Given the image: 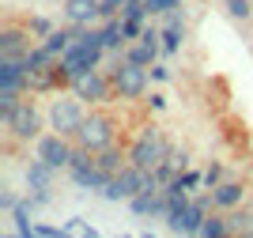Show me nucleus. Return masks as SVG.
Listing matches in <instances>:
<instances>
[{
    "label": "nucleus",
    "instance_id": "1",
    "mask_svg": "<svg viewBox=\"0 0 253 238\" xmlns=\"http://www.w3.org/2000/svg\"><path fill=\"white\" fill-rule=\"evenodd\" d=\"M87 114H91V106H87L76 91L72 95H64V91L49 95V106H45V121H49V129H53V133L72 136V140H76V133H80V125H84Z\"/></svg>",
    "mask_w": 253,
    "mask_h": 238
},
{
    "label": "nucleus",
    "instance_id": "2",
    "mask_svg": "<svg viewBox=\"0 0 253 238\" xmlns=\"http://www.w3.org/2000/svg\"><path fill=\"white\" fill-rule=\"evenodd\" d=\"M106 72L114 80L117 102H144V95L151 87V68H144L136 61H114V64H106Z\"/></svg>",
    "mask_w": 253,
    "mask_h": 238
},
{
    "label": "nucleus",
    "instance_id": "3",
    "mask_svg": "<svg viewBox=\"0 0 253 238\" xmlns=\"http://www.w3.org/2000/svg\"><path fill=\"white\" fill-rule=\"evenodd\" d=\"M4 129H8V136L15 144H34V140L49 129V121H45V110L34 102V98H23V102L11 110V117L4 121Z\"/></svg>",
    "mask_w": 253,
    "mask_h": 238
},
{
    "label": "nucleus",
    "instance_id": "4",
    "mask_svg": "<svg viewBox=\"0 0 253 238\" xmlns=\"http://www.w3.org/2000/svg\"><path fill=\"white\" fill-rule=\"evenodd\" d=\"M167 147H170V136L159 129V125H144L132 144H128V163L144 166V170H155L163 159H167Z\"/></svg>",
    "mask_w": 253,
    "mask_h": 238
},
{
    "label": "nucleus",
    "instance_id": "5",
    "mask_svg": "<svg viewBox=\"0 0 253 238\" xmlns=\"http://www.w3.org/2000/svg\"><path fill=\"white\" fill-rule=\"evenodd\" d=\"M208 212H211V193L201 189V193H193V200L181 212H170L167 216V231L170 235H201Z\"/></svg>",
    "mask_w": 253,
    "mask_h": 238
},
{
    "label": "nucleus",
    "instance_id": "6",
    "mask_svg": "<svg viewBox=\"0 0 253 238\" xmlns=\"http://www.w3.org/2000/svg\"><path fill=\"white\" fill-rule=\"evenodd\" d=\"M64 174L72 178V186H76V189H84V193H102L106 182H110V178L98 170L95 151H87V147H80V144H76L72 163H68V170H64Z\"/></svg>",
    "mask_w": 253,
    "mask_h": 238
},
{
    "label": "nucleus",
    "instance_id": "7",
    "mask_svg": "<svg viewBox=\"0 0 253 238\" xmlns=\"http://www.w3.org/2000/svg\"><path fill=\"white\" fill-rule=\"evenodd\" d=\"M106 46H91V42H80L76 38L68 49L61 53V64L68 68V76L72 80H80V76H87V72H95V68H106Z\"/></svg>",
    "mask_w": 253,
    "mask_h": 238
},
{
    "label": "nucleus",
    "instance_id": "8",
    "mask_svg": "<svg viewBox=\"0 0 253 238\" xmlns=\"http://www.w3.org/2000/svg\"><path fill=\"white\" fill-rule=\"evenodd\" d=\"M117 140V121L102 110H91L80 125V133H76V144L87 147V151H102L106 144H114Z\"/></svg>",
    "mask_w": 253,
    "mask_h": 238
},
{
    "label": "nucleus",
    "instance_id": "9",
    "mask_svg": "<svg viewBox=\"0 0 253 238\" xmlns=\"http://www.w3.org/2000/svg\"><path fill=\"white\" fill-rule=\"evenodd\" d=\"M151 182H155V174L151 170H144V166H136V163H128L121 174H114L110 182H106V189L98 193L102 200H128V197H136L140 189H148Z\"/></svg>",
    "mask_w": 253,
    "mask_h": 238
},
{
    "label": "nucleus",
    "instance_id": "10",
    "mask_svg": "<svg viewBox=\"0 0 253 238\" xmlns=\"http://www.w3.org/2000/svg\"><path fill=\"white\" fill-rule=\"evenodd\" d=\"M68 91H76L87 106H106V102H114V98H117V95H114V80H110V72H106V68H95V72H87V76H80V80H72V87H68Z\"/></svg>",
    "mask_w": 253,
    "mask_h": 238
},
{
    "label": "nucleus",
    "instance_id": "11",
    "mask_svg": "<svg viewBox=\"0 0 253 238\" xmlns=\"http://www.w3.org/2000/svg\"><path fill=\"white\" fill-rule=\"evenodd\" d=\"M72 151H76V140H72V136H64V133H53V129L34 140V155L45 159V163L57 166V170H68Z\"/></svg>",
    "mask_w": 253,
    "mask_h": 238
},
{
    "label": "nucleus",
    "instance_id": "12",
    "mask_svg": "<svg viewBox=\"0 0 253 238\" xmlns=\"http://www.w3.org/2000/svg\"><path fill=\"white\" fill-rule=\"evenodd\" d=\"M128 212L140 219H167V200H163V186L151 182L148 189H140L136 197H128Z\"/></svg>",
    "mask_w": 253,
    "mask_h": 238
},
{
    "label": "nucleus",
    "instance_id": "13",
    "mask_svg": "<svg viewBox=\"0 0 253 238\" xmlns=\"http://www.w3.org/2000/svg\"><path fill=\"white\" fill-rule=\"evenodd\" d=\"M64 87H72V76H68V68L61 64V57H57L49 68L31 76V95H57V91H64Z\"/></svg>",
    "mask_w": 253,
    "mask_h": 238
},
{
    "label": "nucleus",
    "instance_id": "14",
    "mask_svg": "<svg viewBox=\"0 0 253 238\" xmlns=\"http://www.w3.org/2000/svg\"><path fill=\"white\" fill-rule=\"evenodd\" d=\"M102 0H61V19L72 27H95L102 23Z\"/></svg>",
    "mask_w": 253,
    "mask_h": 238
},
{
    "label": "nucleus",
    "instance_id": "15",
    "mask_svg": "<svg viewBox=\"0 0 253 238\" xmlns=\"http://www.w3.org/2000/svg\"><path fill=\"white\" fill-rule=\"evenodd\" d=\"M185 38H189V27H185L181 8L167 11V15H163V57H178L181 46H185Z\"/></svg>",
    "mask_w": 253,
    "mask_h": 238
},
{
    "label": "nucleus",
    "instance_id": "16",
    "mask_svg": "<svg viewBox=\"0 0 253 238\" xmlns=\"http://www.w3.org/2000/svg\"><path fill=\"white\" fill-rule=\"evenodd\" d=\"M208 193H211V208H219V212H231V208L250 200V189H246V182H238V178H223L219 186L208 189Z\"/></svg>",
    "mask_w": 253,
    "mask_h": 238
},
{
    "label": "nucleus",
    "instance_id": "17",
    "mask_svg": "<svg viewBox=\"0 0 253 238\" xmlns=\"http://www.w3.org/2000/svg\"><path fill=\"white\" fill-rule=\"evenodd\" d=\"M31 46H34V34L27 31V23H23V27L8 23V27L0 31V57H27Z\"/></svg>",
    "mask_w": 253,
    "mask_h": 238
},
{
    "label": "nucleus",
    "instance_id": "18",
    "mask_svg": "<svg viewBox=\"0 0 253 238\" xmlns=\"http://www.w3.org/2000/svg\"><path fill=\"white\" fill-rule=\"evenodd\" d=\"M0 87H15L31 95V68L23 64V57H0Z\"/></svg>",
    "mask_w": 253,
    "mask_h": 238
},
{
    "label": "nucleus",
    "instance_id": "19",
    "mask_svg": "<svg viewBox=\"0 0 253 238\" xmlns=\"http://www.w3.org/2000/svg\"><path fill=\"white\" fill-rule=\"evenodd\" d=\"M53 178H57V166H49L38 155L23 166V186L27 189H53Z\"/></svg>",
    "mask_w": 253,
    "mask_h": 238
},
{
    "label": "nucleus",
    "instance_id": "20",
    "mask_svg": "<svg viewBox=\"0 0 253 238\" xmlns=\"http://www.w3.org/2000/svg\"><path fill=\"white\" fill-rule=\"evenodd\" d=\"M95 163H98V170H102L106 178H114V174H121L128 166V147H121L114 140V144H106L102 151H95Z\"/></svg>",
    "mask_w": 253,
    "mask_h": 238
},
{
    "label": "nucleus",
    "instance_id": "21",
    "mask_svg": "<svg viewBox=\"0 0 253 238\" xmlns=\"http://www.w3.org/2000/svg\"><path fill=\"white\" fill-rule=\"evenodd\" d=\"M34 212H38V208L31 204V197H27V193H23L19 204L8 212V216H11V231H15L19 238H34Z\"/></svg>",
    "mask_w": 253,
    "mask_h": 238
},
{
    "label": "nucleus",
    "instance_id": "22",
    "mask_svg": "<svg viewBox=\"0 0 253 238\" xmlns=\"http://www.w3.org/2000/svg\"><path fill=\"white\" fill-rule=\"evenodd\" d=\"M159 57H163V42L136 38V42H128V46H125V61H136V64H144V68H151Z\"/></svg>",
    "mask_w": 253,
    "mask_h": 238
},
{
    "label": "nucleus",
    "instance_id": "23",
    "mask_svg": "<svg viewBox=\"0 0 253 238\" xmlns=\"http://www.w3.org/2000/svg\"><path fill=\"white\" fill-rule=\"evenodd\" d=\"M53 61H57V53H53L45 42H34L31 49H27V57H23V64L31 68V76H34V72H42V68H49Z\"/></svg>",
    "mask_w": 253,
    "mask_h": 238
},
{
    "label": "nucleus",
    "instance_id": "24",
    "mask_svg": "<svg viewBox=\"0 0 253 238\" xmlns=\"http://www.w3.org/2000/svg\"><path fill=\"white\" fill-rule=\"evenodd\" d=\"M223 235H231V223H227V212H219V208H211L208 219H204V227H201V238H223Z\"/></svg>",
    "mask_w": 253,
    "mask_h": 238
},
{
    "label": "nucleus",
    "instance_id": "25",
    "mask_svg": "<svg viewBox=\"0 0 253 238\" xmlns=\"http://www.w3.org/2000/svg\"><path fill=\"white\" fill-rule=\"evenodd\" d=\"M42 42L49 46L53 53H57V57H61V53H64V49H68V46L76 42V27H72V23H64V27H57V31H53L49 38H42Z\"/></svg>",
    "mask_w": 253,
    "mask_h": 238
},
{
    "label": "nucleus",
    "instance_id": "26",
    "mask_svg": "<svg viewBox=\"0 0 253 238\" xmlns=\"http://www.w3.org/2000/svg\"><path fill=\"white\" fill-rule=\"evenodd\" d=\"M223 11H227V19L246 27V23L253 19V0H223Z\"/></svg>",
    "mask_w": 253,
    "mask_h": 238
},
{
    "label": "nucleus",
    "instance_id": "27",
    "mask_svg": "<svg viewBox=\"0 0 253 238\" xmlns=\"http://www.w3.org/2000/svg\"><path fill=\"white\" fill-rule=\"evenodd\" d=\"M181 189H189V193H201L204 189V170H193V166H185V170H178V178H174Z\"/></svg>",
    "mask_w": 253,
    "mask_h": 238
},
{
    "label": "nucleus",
    "instance_id": "28",
    "mask_svg": "<svg viewBox=\"0 0 253 238\" xmlns=\"http://www.w3.org/2000/svg\"><path fill=\"white\" fill-rule=\"evenodd\" d=\"M27 31L34 34V42H42V38H49V34L57 31V23H53L49 15H31V19H27Z\"/></svg>",
    "mask_w": 253,
    "mask_h": 238
},
{
    "label": "nucleus",
    "instance_id": "29",
    "mask_svg": "<svg viewBox=\"0 0 253 238\" xmlns=\"http://www.w3.org/2000/svg\"><path fill=\"white\" fill-rule=\"evenodd\" d=\"M64 235H84V238H95L98 227L95 223H87L84 216H72V219H64Z\"/></svg>",
    "mask_w": 253,
    "mask_h": 238
},
{
    "label": "nucleus",
    "instance_id": "30",
    "mask_svg": "<svg viewBox=\"0 0 253 238\" xmlns=\"http://www.w3.org/2000/svg\"><path fill=\"white\" fill-rule=\"evenodd\" d=\"M223 178H227V166H223L219 159L204 166V189H215V186H219V182H223Z\"/></svg>",
    "mask_w": 253,
    "mask_h": 238
},
{
    "label": "nucleus",
    "instance_id": "31",
    "mask_svg": "<svg viewBox=\"0 0 253 238\" xmlns=\"http://www.w3.org/2000/svg\"><path fill=\"white\" fill-rule=\"evenodd\" d=\"M144 27H148V19H128V15H121V31H125L128 42H136L140 34H144Z\"/></svg>",
    "mask_w": 253,
    "mask_h": 238
},
{
    "label": "nucleus",
    "instance_id": "32",
    "mask_svg": "<svg viewBox=\"0 0 253 238\" xmlns=\"http://www.w3.org/2000/svg\"><path fill=\"white\" fill-rule=\"evenodd\" d=\"M148 8H151V15H167V11L185 8V0H148Z\"/></svg>",
    "mask_w": 253,
    "mask_h": 238
},
{
    "label": "nucleus",
    "instance_id": "33",
    "mask_svg": "<svg viewBox=\"0 0 253 238\" xmlns=\"http://www.w3.org/2000/svg\"><path fill=\"white\" fill-rule=\"evenodd\" d=\"M34 238H64V223L57 227V223H38L34 219Z\"/></svg>",
    "mask_w": 253,
    "mask_h": 238
},
{
    "label": "nucleus",
    "instance_id": "34",
    "mask_svg": "<svg viewBox=\"0 0 253 238\" xmlns=\"http://www.w3.org/2000/svg\"><path fill=\"white\" fill-rule=\"evenodd\" d=\"M27 197H31V204L42 212V208L53 204V189H27Z\"/></svg>",
    "mask_w": 253,
    "mask_h": 238
},
{
    "label": "nucleus",
    "instance_id": "35",
    "mask_svg": "<svg viewBox=\"0 0 253 238\" xmlns=\"http://www.w3.org/2000/svg\"><path fill=\"white\" fill-rule=\"evenodd\" d=\"M19 197L23 193H15L11 186H0V212H11V208L19 204Z\"/></svg>",
    "mask_w": 253,
    "mask_h": 238
},
{
    "label": "nucleus",
    "instance_id": "36",
    "mask_svg": "<svg viewBox=\"0 0 253 238\" xmlns=\"http://www.w3.org/2000/svg\"><path fill=\"white\" fill-rule=\"evenodd\" d=\"M144 106H148L151 114H163V110H167V95L163 91H148L144 95Z\"/></svg>",
    "mask_w": 253,
    "mask_h": 238
},
{
    "label": "nucleus",
    "instance_id": "37",
    "mask_svg": "<svg viewBox=\"0 0 253 238\" xmlns=\"http://www.w3.org/2000/svg\"><path fill=\"white\" fill-rule=\"evenodd\" d=\"M170 76H174V72H170V64H163V61L151 64V83H167Z\"/></svg>",
    "mask_w": 253,
    "mask_h": 238
},
{
    "label": "nucleus",
    "instance_id": "38",
    "mask_svg": "<svg viewBox=\"0 0 253 238\" xmlns=\"http://www.w3.org/2000/svg\"><path fill=\"white\" fill-rule=\"evenodd\" d=\"M121 8H125V0H102V19H114V15H121Z\"/></svg>",
    "mask_w": 253,
    "mask_h": 238
},
{
    "label": "nucleus",
    "instance_id": "39",
    "mask_svg": "<svg viewBox=\"0 0 253 238\" xmlns=\"http://www.w3.org/2000/svg\"><path fill=\"white\" fill-rule=\"evenodd\" d=\"M174 159H178V166H181V170H185V166H193V155H189V151H185V147H181V151H178V155H174Z\"/></svg>",
    "mask_w": 253,
    "mask_h": 238
},
{
    "label": "nucleus",
    "instance_id": "40",
    "mask_svg": "<svg viewBox=\"0 0 253 238\" xmlns=\"http://www.w3.org/2000/svg\"><path fill=\"white\" fill-rule=\"evenodd\" d=\"M250 212H253V200H250Z\"/></svg>",
    "mask_w": 253,
    "mask_h": 238
}]
</instances>
